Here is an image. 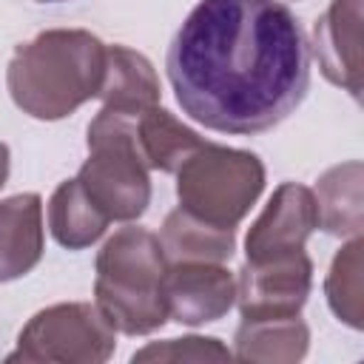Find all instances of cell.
Instances as JSON below:
<instances>
[{
    "label": "cell",
    "instance_id": "cell-1",
    "mask_svg": "<svg viewBox=\"0 0 364 364\" xmlns=\"http://www.w3.org/2000/svg\"><path fill=\"white\" fill-rule=\"evenodd\" d=\"M168 82L185 117L236 136L287 119L310 88V46L279 0H199L176 28Z\"/></svg>",
    "mask_w": 364,
    "mask_h": 364
},
{
    "label": "cell",
    "instance_id": "cell-2",
    "mask_svg": "<svg viewBox=\"0 0 364 364\" xmlns=\"http://www.w3.org/2000/svg\"><path fill=\"white\" fill-rule=\"evenodd\" d=\"M108 46L85 28H48L20 43L6 68L11 102L43 122L65 119L100 97Z\"/></svg>",
    "mask_w": 364,
    "mask_h": 364
},
{
    "label": "cell",
    "instance_id": "cell-3",
    "mask_svg": "<svg viewBox=\"0 0 364 364\" xmlns=\"http://www.w3.org/2000/svg\"><path fill=\"white\" fill-rule=\"evenodd\" d=\"M168 264L159 236L145 228L128 225L105 239L94 262V304L117 333L151 336L165 327L162 276Z\"/></svg>",
    "mask_w": 364,
    "mask_h": 364
},
{
    "label": "cell",
    "instance_id": "cell-4",
    "mask_svg": "<svg viewBox=\"0 0 364 364\" xmlns=\"http://www.w3.org/2000/svg\"><path fill=\"white\" fill-rule=\"evenodd\" d=\"M139 114L102 105L88 122V159L80 165L77 179L111 222H134L151 205V176L134 136Z\"/></svg>",
    "mask_w": 364,
    "mask_h": 364
},
{
    "label": "cell",
    "instance_id": "cell-5",
    "mask_svg": "<svg viewBox=\"0 0 364 364\" xmlns=\"http://www.w3.org/2000/svg\"><path fill=\"white\" fill-rule=\"evenodd\" d=\"M173 173L179 208L219 228H236L264 191V165L256 154L208 139Z\"/></svg>",
    "mask_w": 364,
    "mask_h": 364
},
{
    "label": "cell",
    "instance_id": "cell-6",
    "mask_svg": "<svg viewBox=\"0 0 364 364\" xmlns=\"http://www.w3.org/2000/svg\"><path fill=\"white\" fill-rule=\"evenodd\" d=\"M117 350V330L91 301H60L37 310L17 336L6 361L102 364Z\"/></svg>",
    "mask_w": 364,
    "mask_h": 364
},
{
    "label": "cell",
    "instance_id": "cell-7",
    "mask_svg": "<svg viewBox=\"0 0 364 364\" xmlns=\"http://www.w3.org/2000/svg\"><path fill=\"white\" fill-rule=\"evenodd\" d=\"M313 290V262L304 250L267 259H245L236 276V304L242 318L296 316Z\"/></svg>",
    "mask_w": 364,
    "mask_h": 364
},
{
    "label": "cell",
    "instance_id": "cell-8",
    "mask_svg": "<svg viewBox=\"0 0 364 364\" xmlns=\"http://www.w3.org/2000/svg\"><path fill=\"white\" fill-rule=\"evenodd\" d=\"M162 299L168 321L210 324L236 304V276L222 262H171L162 276Z\"/></svg>",
    "mask_w": 364,
    "mask_h": 364
},
{
    "label": "cell",
    "instance_id": "cell-9",
    "mask_svg": "<svg viewBox=\"0 0 364 364\" xmlns=\"http://www.w3.org/2000/svg\"><path fill=\"white\" fill-rule=\"evenodd\" d=\"M316 228H318V213H316L313 191L299 182H282L267 199L264 210L250 225L245 236V256L253 262V259L304 250Z\"/></svg>",
    "mask_w": 364,
    "mask_h": 364
},
{
    "label": "cell",
    "instance_id": "cell-10",
    "mask_svg": "<svg viewBox=\"0 0 364 364\" xmlns=\"http://www.w3.org/2000/svg\"><path fill=\"white\" fill-rule=\"evenodd\" d=\"M313 51L321 74L361 97V0H330L313 26Z\"/></svg>",
    "mask_w": 364,
    "mask_h": 364
},
{
    "label": "cell",
    "instance_id": "cell-11",
    "mask_svg": "<svg viewBox=\"0 0 364 364\" xmlns=\"http://www.w3.org/2000/svg\"><path fill=\"white\" fill-rule=\"evenodd\" d=\"M46 250L40 193L0 199V284L31 273Z\"/></svg>",
    "mask_w": 364,
    "mask_h": 364
},
{
    "label": "cell",
    "instance_id": "cell-12",
    "mask_svg": "<svg viewBox=\"0 0 364 364\" xmlns=\"http://www.w3.org/2000/svg\"><path fill=\"white\" fill-rule=\"evenodd\" d=\"M364 165L358 159L327 168L313 188L318 228L330 236H361L364 228Z\"/></svg>",
    "mask_w": 364,
    "mask_h": 364
},
{
    "label": "cell",
    "instance_id": "cell-13",
    "mask_svg": "<svg viewBox=\"0 0 364 364\" xmlns=\"http://www.w3.org/2000/svg\"><path fill=\"white\" fill-rule=\"evenodd\" d=\"M310 350V327L304 318L279 316V318H242L233 336V355L242 361L262 364H296Z\"/></svg>",
    "mask_w": 364,
    "mask_h": 364
},
{
    "label": "cell",
    "instance_id": "cell-14",
    "mask_svg": "<svg viewBox=\"0 0 364 364\" xmlns=\"http://www.w3.org/2000/svg\"><path fill=\"white\" fill-rule=\"evenodd\" d=\"M162 88L151 60L128 46H108L105 57V77L100 88L102 105L145 111L159 105Z\"/></svg>",
    "mask_w": 364,
    "mask_h": 364
},
{
    "label": "cell",
    "instance_id": "cell-15",
    "mask_svg": "<svg viewBox=\"0 0 364 364\" xmlns=\"http://www.w3.org/2000/svg\"><path fill=\"white\" fill-rule=\"evenodd\" d=\"M168 262H228L236 250V228H219L173 208L159 230Z\"/></svg>",
    "mask_w": 364,
    "mask_h": 364
},
{
    "label": "cell",
    "instance_id": "cell-16",
    "mask_svg": "<svg viewBox=\"0 0 364 364\" xmlns=\"http://www.w3.org/2000/svg\"><path fill=\"white\" fill-rule=\"evenodd\" d=\"M111 219L91 202L80 179H65L48 199V230L65 250H85L108 230Z\"/></svg>",
    "mask_w": 364,
    "mask_h": 364
},
{
    "label": "cell",
    "instance_id": "cell-17",
    "mask_svg": "<svg viewBox=\"0 0 364 364\" xmlns=\"http://www.w3.org/2000/svg\"><path fill=\"white\" fill-rule=\"evenodd\" d=\"M134 136L148 171H165V173H173L205 142L193 128L182 125L171 111L159 105L145 108L136 117Z\"/></svg>",
    "mask_w": 364,
    "mask_h": 364
},
{
    "label": "cell",
    "instance_id": "cell-18",
    "mask_svg": "<svg viewBox=\"0 0 364 364\" xmlns=\"http://www.w3.org/2000/svg\"><path fill=\"white\" fill-rule=\"evenodd\" d=\"M324 296L338 321L353 330L364 327V239L350 236L330 262Z\"/></svg>",
    "mask_w": 364,
    "mask_h": 364
},
{
    "label": "cell",
    "instance_id": "cell-19",
    "mask_svg": "<svg viewBox=\"0 0 364 364\" xmlns=\"http://www.w3.org/2000/svg\"><path fill=\"white\" fill-rule=\"evenodd\" d=\"M233 353L213 336H182L151 341L131 355V361H228Z\"/></svg>",
    "mask_w": 364,
    "mask_h": 364
},
{
    "label": "cell",
    "instance_id": "cell-20",
    "mask_svg": "<svg viewBox=\"0 0 364 364\" xmlns=\"http://www.w3.org/2000/svg\"><path fill=\"white\" fill-rule=\"evenodd\" d=\"M9 171H11V151L6 142H0V191L9 182Z\"/></svg>",
    "mask_w": 364,
    "mask_h": 364
},
{
    "label": "cell",
    "instance_id": "cell-21",
    "mask_svg": "<svg viewBox=\"0 0 364 364\" xmlns=\"http://www.w3.org/2000/svg\"><path fill=\"white\" fill-rule=\"evenodd\" d=\"M37 3H63V0H37Z\"/></svg>",
    "mask_w": 364,
    "mask_h": 364
}]
</instances>
